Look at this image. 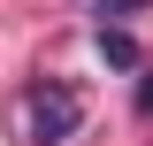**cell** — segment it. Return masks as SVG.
<instances>
[{"mask_svg":"<svg viewBox=\"0 0 153 146\" xmlns=\"http://www.w3.org/2000/svg\"><path fill=\"white\" fill-rule=\"evenodd\" d=\"M76 131H84V92L69 77H38L31 100H23V138L31 146H69Z\"/></svg>","mask_w":153,"mask_h":146,"instance_id":"obj_1","label":"cell"},{"mask_svg":"<svg viewBox=\"0 0 153 146\" xmlns=\"http://www.w3.org/2000/svg\"><path fill=\"white\" fill-rule=\"evenodd\" d=\"M92 46H100V62H107V69H138V38L123 31V23H100Z\"/></svg>","mask_w":153,"mask_h":146,"instance_id":"obj_2","label":"cell"},{"mask_svg":"<svg viewBox=\"0 0 153 146\" xmlns=\"http://www.w3.org/2000/svg\"><path fill=\"white\" fill-rule=\"evenodd\" d=\"M138 8H153V0H92L100 23H123V16H138Z\"/></svg>","mask_w":153,"mask_h":146,"instance_id":"obj_3","label":"cell"},{"mask_svg":"<svg viewBox=\"0 0 153 146\" xmlns=\"http://www.w3.org/2000/svg\"><path fill=\"white\" fill-rule=\"evenodd\" d=\"M138 115H153V77H146V85H138Z\"/></svg>","mask_w":153,"mask_h":146,"instance_id":"obj_4","label":"cell"}]
</instances>
